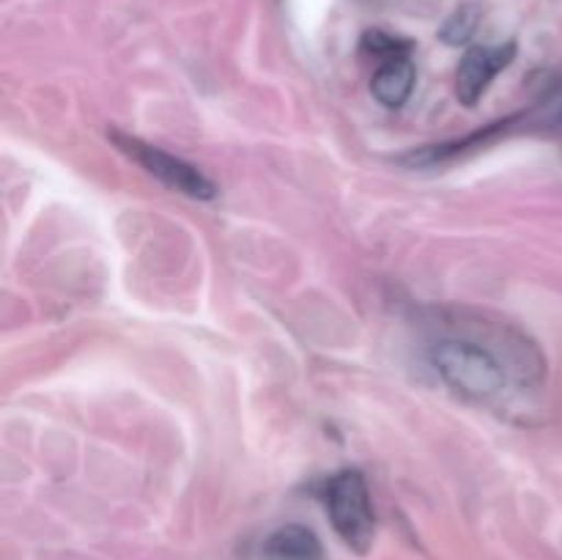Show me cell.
I'll list each match as a JSON object with an SVG mask.
<instances>
[{"label":"cell","mask_w":562,"mask_h":560,"mask_svg":"<svg viewBox=\"0 0 562 560\" xmlns=\"http://www.w3.org/2000/svg\"><path fill=\"white\" fill-rule=\"evenodd\" d=\"M431 366L459 393L470 399H492L503 393L508 373L499 357L486 346L464 338H445L431 349Z\"/></svg>","instance_id":"1"},{"label":"cell","mask_w":562,"mask_h":560,"mask_svg":"<svg viewBox=\"0 0 562 560\" xmlns=\"http://www.w3.org/2000/svg\"><path fill=\"white\" fill-rule=\"evenodd\" d=\"M327 511L338 536L357 552H368L373 541V505L362 472L344 470L329 478Z\"/></svg>","instance_id":"2"},{"label":"cell","mask_w":562,"mask_h":560,"mask_svg":"<svg viewBox=\"0 0 562 560\" xmlns=\"http://www.w3.org/2000/svg\"><path fill=\"white\" fill-rule=\"evenodd\" d=\"M113 141L119 143L121 152L130 154L137 165H143L154 179H159L170 190L181 192V195L201 198V201H209V198L217 195V187L195 165L184 163V159L173 157V154L162 152L157 146H148V143L137 141V137L121 135V132H113Z\"/></svg>","instance_id":"3"},{"label":"cell","mask_w":562,"mask_h":560,"mask_svg":"<svg viewBox=\"0 0 562 560\" xmlns=\"http://www.w3.org/2000/svg\"><path fill=\"white\" fill-rule=\"evenodd\" d=\"M516 58V44H486V47H472L470 53L461 58L459 71H456V93H459L461 104L472 108L477 99L488 91L494 77L510 66Z\"/></svg>","instance_id":"4"},{"label":"cell","mask_w":562,"mask_h":560,"mask_svg":"<svg viewBox=\"0 0 562 560\" xmlns=\"http://www.w3.org/2000/svg\"><path fill=\"white\" fill-rule=\"evenodd\" d=\"M417 69L412 64L409 55H401V58L384 60L376 69L371 80V91L384 108H401L406 99L412 97V88H415Z\"/></svg>","instance_id":"5"},{"label":"cell","mask_w":562,"mask_h":560,"mask_svg":"<svg viewBox=\"0 0 562 560\" xmlns=\"http://www.w3.org/2000/svg\"><path fill=\"white\" fill-rule=\"evenodd\" d=\"M267 560H322V544L316 533L302 525H285L263 541Z\"/></svg>","instance_id":"6"},{"label":"cell","mask_w":562,"mask_h":560,"mask_svg":"<svg viewBox=\"0 0 562 560\" xmlns=\"http://www.w3.org/2000/svg\"><path fill=\"white\" fill-rule=\"evenodd\" d=\"M481 5L464 3L453 11V14L445 20V25L439 27V36L448 44H467L477 33V25H481Z\"/></svg>","instance_id":"7"},{"label":"cell","mask_w":562,"mask_h":560,"mask_svg":"<svg viewBox=\"0 0 562 560\" xmlns=\"http://www.w3.org/2000/svg\"><path fill=\"white\" fill-rule=\"evenodd\" d=\"M362 49H366V53H371L373 58H382V64H384V60L409 55L412 44L404 42V38H398V36H390V33L371 31V33H366V38H362Z\"/></svg>","instance_id":"8"}]
</instances>
